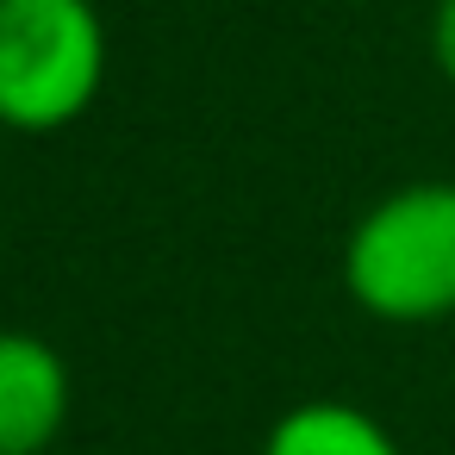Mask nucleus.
Listing matches in <instances>:
<instances>
[{"instance_id": "20e7f679", "label": "nucleus", "mask_w": 455, "mask_h": 455, "mask_svg": "<svg viewBox=\"0 0 455 455\" xmlns=\"http://www.w3.org/2000/svg\"><path fill=\"white\" fill-rule=\"evenodd\" d=\"M262 455H405V449L374 411L349 399H306L268 424Z\"/></svg>"}, {"instance_id": "7ed1b4c3", "label": "nucleus", "mask_w": 455, "mask_h": 455, "mask_svg": "<svg viewBox=\"0 0 455 455\" xmlns=\"http://www.w3.org/2000/svg\"><path fill=\"white\" fill-rule=\"evenodd\" d=\"M63 424L69 362L32 331H0V455H44Z\"/></svg>"}, {"instance_id": "f257e3e1", "label": "nucleus", "mask_w": 455, "mask_h": 455, "mask_svg": "<svg viewBox=\"0 0 455 455\" xmlns=\"http://www.w3.org/2000/svg\"><path fill=\"white\" fill-rule=\"evenodd\" d=\"M343 293L380 324L455 318V181L380 194L343 237Z\"/></svg>"}, {"instance_id": "f03ea898", "label": "nucleus", "mask_w": 455, "mask_h": 455, "mask_svg": "<svg viewBox=\"0 0 455 455\" xmlns=\"http://www.w3.org/2000/svg\"><path fill=\"white\" fill-rule=\"evenodd\" d=\"M107 82V20L94 0H0V132H63Z\"/></svg>"}, {"instance_id": "39448f33", "label": "nucleus", "mask_w": 455, "mask_h": 455, "mask_svg": "<svg viewBox=\"0 0 455 455\" xmlns=\"http://www.w3.org/2000/svg\"><path fill=\"white\" fill-rule=\"evenodd\" d=\"M430 57H436L443 82L455 88V0H436V13H430Z\"/></svg>"}]
</instances>
